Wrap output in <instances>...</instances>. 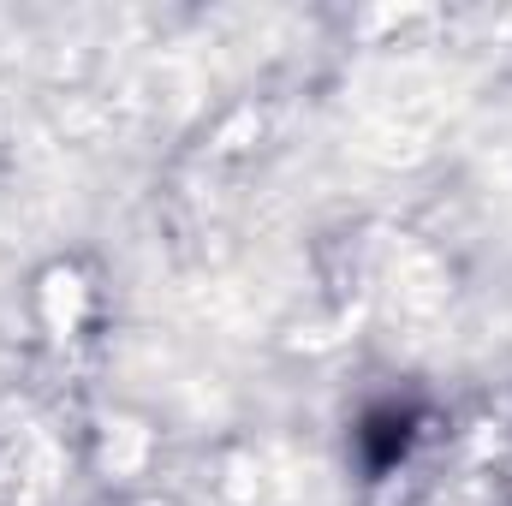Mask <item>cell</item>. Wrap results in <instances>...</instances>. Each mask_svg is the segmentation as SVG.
I'll return each mask as SVG.
<instances>
[{
  "instance_id": "1",
  "label": "cell",
  "mask_w": 512,
  "mask_h": 506,
  "mask_svg": "<svg viewBox=\"0 0 512 506\" xmlns=\"http://www.w3.org/2000/svg\"><path fill=\"white\" fill-rule=\"evenodd\" d=\"M358 447H364V465H370L376 477L393 471V465L405 459V447H411V411H399V405L370 411L364 429H358Z\"/></svg>"
}]
</instances>
